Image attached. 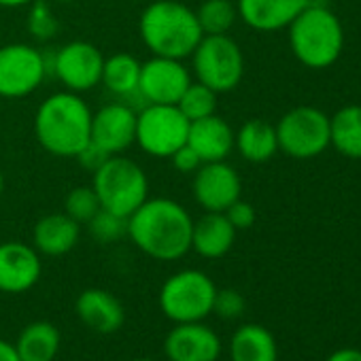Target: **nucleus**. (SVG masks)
<instances>
[{
    "label": "nucleus",
    "mask_w": 361,
    "mask_h": 361,
    "mask_svg": "<svg viewBox=\"0 0 361 361\" xmlns=\"http://www.w3.org/2000/svg\"><path fill=\"white\" fill-rule=\"evenodd\" d=\"M194 219L183 204L170 198H147L128 217L130 240L149 257L174 262L192 249Z\"/></svg>",
    "instance_id": "f257e3e1"
},
{
    "label": "nucleus",
    "mask_w": 361,
    "mask_h": 361,
    "mask_svg": "<svg viewBox=\"0 0 361 361\" xmlns=\"http://www.w3.org/2000/svg\"><path fill=\"white\" fill-rule=\"evenodd\" d=\"M92 111L75 92H58L41 102L35 115V134L45 151L58 157H77L90 142Z\"/></svg>",
    "instance_id": "f03ea898"
},
{
    "label": "nucleus",
    "mask_w": 361,
    "mask_h": 361,
    "mask_svg": "<svg viewBox=\"0 0 361 361\" xmlns=\"http://www.w3.org/2000/svg\"><path fill=\"white\" fill-rule=\"evenodd\" d=\"M138 32L153 56L185 60L200 43L202 28L196 11L180 0H155L138 20Z\"/></svg>",
    "instance_id": "7ed1b4c3"
},
{
    "label": "nucleus",
    "mask_w": 361,
    "mask_h": 361,
    "mask_svg": "<svg viewBox=\"0 0 361 361\" xmlns=\"http://www.w3.org/2000/svg\"><path fill=\"white\" fill-rule=\"evenodd\" d=\"M293 56L308 68L331 66L344 45V32L336 13L321 3H308L287 26Z\"/></svg>",
    "instance_id": "20e7f679"
},
{
    "label": "nucleus",
    "mask_w": 361,
    "mask_h": 361,
    "mask_svg": "<svg viewBox=\"0 0 361 361\" xmlns=\"http://www.w3.org/2000/svg\"><path fill=\"white\" fill-rule=\"evenodd\" d=\"M92 188L100 200V209L121 217H130L149 198L145 170L123 155H109L94 170Z\"/></svg>",
    "instance_id": "39448f33"
},
{
    "label": "nucleus",
    "mask_w": 361,
    "mask_h": 361,
    "mask_svg": "<svg viewBox=\"0 0 361 361\" xmlns=\"http://www.w3.org/2000/svg\"><path fill=\"white\" fill-rule=\"evenodd\" d=\"M217 287L200 270H180L159 289V308L174 323L202 321L213 312Z\"/></svg>",
    "instance_id": "423d86ee"
},
{
    "label": "nucleus",
    "mask_w": 361,
    "mask_h": 361,
    "mask_svg": "<svg viewBox=\"0 0 361 361\" xmlns=\"http://www.w3.org/2000/svg\"><path fill=\"white\" fill-rule=\"evenodd\" d=\"M192 60L198 81L217 94L232 92L243 81L245 58L228 35H204L196 45Z\"/></svg>",
    "instance_id": "0eeeda50"
},
{
    "label": "nucleus",
    "mask_w": 361,
    "mask_h": 361,
    "mask_svg": "<svg viewBox=\"0 0 361 361\" xmlns=\"http://www.w3.org/2000/svg\"><path fill=\"white\" fill-rule=\"evenodd\" d=\"M190 119L176 104H147L136 115L138 147L153 157H170L188 142Z\"/></svg>",
    "instance_id": "6e6552de"
},
{
    "label": "nucleus",
    "mask_w": 361,
    "mask_h": 361,
    "mask_svg": "<svg viewBox=\"0 0 361 361\" xmlns=\"http://www.w3.org/2000/svg\"><path fill=\"white\" fill-rule=\"evenodd\" d=\"M279 149L289 157L310 159L329 147V117L314 106H298L274 126Z\"/></svg>",
    "instance_id": "1a4fd4ad"
},
{
    "label": "nucleus",
    "mask_w": 361,
    "mask_h": 361,
    "mask_svg": "<svg viewBox=\"0 0 361 361\" xmlns=\"http://www.w3.org/2000/svg\"><path fill=\"white\" fill-rule=\"evenodd\" d=\"M47 75L45 56L26 43L0 47V96L26 98L39 90Z\"/></svg>",
    "instance_id": "9d476101"
},
{
    "label": "nucleus",
    "mask_w": 361,
    "mask_h": 361,
    "mask_svg": "<svg viewBox=\"0 0 361 361\" xmlns=\"http://www.w3.org/2000/svg\"><path fill=\"white\" fill-rule=\"evenodd\" d=\"M104 56L87 41H71L54 54V75L75 94L90 92L102 81Z\"/></svg>",
    "instance_id": "9b49d317"
},
{
    "label": "nucleus",
    "mask_w": 361,
    "mask_h": 361,
    "mask_svg": "<svg viewBox=\"0 0 361 361\" xmlns=\"http://www.w3.org/2000/svg\"><path fill=\"white\" fill-rule=\"evenodd\" d=\"M192 83L183 60L153 56L140 66L138 94L149 104H176Z\"/></svg>",
    "instance_id": "f8f14e48"
},
{
    "label": "nucleus",
    "mask_w": 361,
    "mask_h": 361,
    "mask_svg": "<svg viewBox=\"0 0 361 361\" xmlns=\"http://www.w3.org/2000/svg\"><path fill=\"white\" fill-rule=\"evenodd\" d=\"M194 174V198L207 213H224L240 198V176L226 159L202 164Z\"/></svg>",
    "instance_id": "ddd939ff"
},
{
    "label": "nucleus",
    "mask_w": 361,
    "mask_h": 361,
    "mask_svg": "<svg viewBox=\"0 0 361 361\" xmlns=\"http://www.w3.org/2000/svg\"><path fill=\"white\" fill-rule=\"evenodd\" d=\"M90 140L109 155L126 151L136 140V111L121 102H111L92 113Z\"/></svg>",
    "instance_id": "4468645a"
},
{
    "label": "nucleus",
    "mask_w": 361,
    "mask_h": 361,
    "mask_svg": "<svg viewBox=\"0 0 361 361\" xmlns=\"http://www.w3.org/2000/svg\"><path fill=\"white\" fill-rule=\"evenodd\" d=\"M164 353L170 361H217L221 340L202 321L176 323L164 340Z\"/></svg>",
    "instance_id": "2eb2a0df"
},
{
    "label": "nucleus",
    "mask_w": 361,
    "mask_h": 361,
    "mask_svg": "<svg viewBox=\"0 0 361 361\" xmlns=\"http://www.w3.org/2000/svg\"><path fill=\"white\" fill-rule=\"evenodd\" d=\"M41 279V257L30 245L9 240L0 245V291L24 293Z\"/></svg>",
    "instance_id": "dca6fc26"
},
{
    "label": "nucleus",
    "mask_w": 361,
    "mask_h": 361,
    "mask_svg": "<svg viewBox=\"0 0 361 361\" xmlns=\"http://www.w3.org/2000/svg\"><path fill=\"white\" fill-rule=\"evenodd\" d=\"M188 145L198 153L202 164L224 161L234 149V132L226 119L213 113L209 117L190 121Z\"/></svg>",
    "instance_id": "f3484780"
},
{
    "label": "nucleus",
    "mask_w": 361,
    "mask_h": 361,
    "mask_svg": "<svg viewBox=\"0 0 361 361\" xmlns=\"http://www.w3.org/2000/svg\"><path fill=\"white\" fill-rule=\"evenodd\" d=\"M310 0H238L240 20L253 30L272 32L287 28Z\"/></svg>",
    "instance_id": "a211bd4d"
},
{
    "label": "nucleus",
    "mask_w": 361,
    "mask_h": 361,
    "mask_svg": "<svg viewBox=\"0 0 361 361\" xmlns=\"http://www.w3.org/2000/svg\"><path fill=\"white\" fill-rule=\"evenodd\" d=\"M81 236V224L66 213H51L37 221L32 230V247L49 257L71 253Z\"/></svg>",
    "instance_id": "6ab92c4d"
},
{
    "label": "nucleus",
    "mask_w": 361,
    "mask_h": 361,
    "mask_svg": "<svg viewBox=\"0 0 361 361\" xmlns=\"http://www.w3.org/2000/svg\"><path fill=\"white\" fill-rule=\"evenodd\" d=\"M77 314L83 325L96 334H113L123 325V306L121 302L104 289H85L77 298Z\"/></svg>",
    "instance_id": "aec40b11"
},
{
    "label": "nucleus",
    "mask_w": 361,
    "mask_h": 361,
    "mask_svg": "<svg viewBox=\"0 0 361 361\" xmlns=\"http://www.w3.org/2000/svg\"><path fill=\"white\" fill-rule=\"evenodd\" d=\"M234 238L236 230L228 221L226 213H207L198 221H194L192 249L207 259L224 257L232 249Z\"/></svg>",
    "instance_id": "412c9836"
},
{
    "label": "nucleus",
    "mask_w": 361,
    "mask_h": 361,
    "mask_svg": "<svg viewBox=\"0 0 361 361\" xmlns=\"http://www.w3.org/2000/svg\"><path fill=\"white\" fill-rule=\"evenodd\" d=\"M234 147L247 161L264 164L279 151L276 128L264 119H249L234 134Z\"/></svg>",
    "instance_id": "4be33fe9"
},
{
    "label": "nucleus",
    "mask_w": 361,
    "mask_h": 361,
    "mask_svg": "<svg viewBox=\"0 0 361 361\" xmlns=\"http://www.w3.org/2000/svg\"><path fill=\"white\" fill-rule=\"evenodd\" d=\"M230 357L232 361H276L279 350L274 336L262 325H243L232 336Z\"/></svg>",
    "instance_id": "5701e85b"
},
{
    "label": "nucleus",
    "mask_w": 361,
    "mask_h": 361,
    "mask_svg": "<svg viewBox=\"0 0 361 361\" xmlns=\"http://www.w3.org/2000/svg\"><path fill=\"white\" fill-rule=\"evenodd\" d=\"M16 348L22 361H54L60 350V331L54 323L35 321L22 329Z\"/></svg>",
    "instance_id": "b1692460"
},
{
    "label": "nucleus",
    "mask_w": 361,
    "mask_h": 361,
    "mask_svg": "<svg viewBox=\"0 0 361 361\" xmlns=\"http://www.w3.org/2000/svg\"><path fill=\"white\" fill-rule=\"evenodd\" d=\"M329 145L342 155L361 159V106L348 104L329 119Z\"/></svg>",
    "instance_id": "393cba45"
},
{
    "label": "nucleus",
    "mask_w": 361,
    "mask_h": 361,
    "mask_svg": "<svg viewBox=\"0 0 361 361\" xmlns=\"http://www.w3.org/2000/svg\"><path fill=\"white\" fill-rule=\"evenodd\" d=\"M140 66L142 62H138L132 54H113L111 58H104L100 83H104V87L115 96H134L138 94Z\"/></svg>",
    "instance_id": "a878e982"
},
{
    "label": "nucleus",
    "mask_w": 361,
    "mask_h": 361,
    "mask_svg": "<svg viewBox=\"0 0 361 361\" xmlns=\"http://www.w3.org/2000/svg\"><path fill=\"white\" fill-rule=\"evenodd\" d=\"M196 18L202 35H228L238 18V9L232 0H204Z\"/></svg>",
    "instance_id": "bb28decb"
},
{
    "label": "nucleus",
    "mask_w": 361,
    "mask_h": 361,
    "mask_svg": "<svg viewBox=\"0 0 361 361\" xmlns=\"http://www.w3.org/2000/svg\"><path fill=\"white\" fill-rule=\"evenodd\" d=\"M176 106H178V111L183 113L190 121L209 117L217 109V92H213L211 87H207L200 81L190 83L188 90L183 92V96L178 98Z\"/></svg>",
    "instance_id": "cd10ccee"
},
{
    "label": "nucleus",
    "mask_w": 361,
    "mask_h": 361,
    "mask_svg": "<svg viewBox=\"0 0 361 361\" xmlns=\"http://www.w3.org/2000/svg\"><path fill=\"white\" fill-rule=\"evenodd\" d=\"M90 232L92 236L102 243V245H109V243H117L121 240L123 236H128V217H121V215H115L111 211H104L100 209L90 221Z\"/></svg>",
    "instance_id": "c85d7f7f"
},
{
    "label": "nucleus",
    "mask_w": 361,
    "mask_h": 361,
    "mask_svg": "<svg viewBox=\"0 0 361 361\" xmlns=\"http://www.w3.org/2000/svg\"><path fill=\"white\" fill-rule=\"evenodd\" d=\"M100 211V200L94 192V188L79 185L68 192L64 200V213L73 217L77 224H87L96 213Z\"/></svg>",
    "instance_id": "c756f323"
},
{
    "label": "nucleus",
    "mask_w": 361,
    "mask_h": 361,
    "mask_svg": "<svg viewBox=\"0 0 361 361\" xmlns=\"http://www.w3.org/2000/svg\"><path fill=\"white\" fill-rule=\"evenodd\" d=\"M60 24L47 0H32L28 11V32L39 41H49L58 35Z\"/></svg>",
    "instance_id": "7c9ffc66"
},
{
    "label": "nucleus",
    "mask_w": 361,
    "mask_h": 361,
    "mask_svg": "<svg viewBox=\"0 0 361 361\" xmlns=\"http://www.w3.org/2000/svg\"><path fill=\"white\" fill-rule=\"evenodd\" d=\"M213 312L221 319H236L245 312V298L236 289H217L213 300Z\"/></svg>",
    "instance_id": "2f4dec72"
},
{
    "label": "nucleus",
    "mask_w": 361,
    "mask_h": 361,
    "mask_svg": "<svg viewBox=\"0 0 361 361\" xmlns=\"http://www.w3.org/2000/svg\"><path fill=\"white\" fill-rule=\"evenodd\" d=\"M224 213H226L228 221L234 226L236 232L238 230H249L255 224V209H253V204L251 202H245L240 198L236 202H232Z\"/></svg>",
    "instance_id": "473e14b6"
},
{
    "label": "nucleus",
    "mask_w": 361,
    "mask_h": 361,
    "mask_svg": "<svg viewBox=\"0 0 361 361\" xmlns=\"http://www.w3.org/2000/svg\"><path fill=\"white\" fill-rule=\"evenodd\" d=\"M172 166L178 170V172H183V174H190V172H196L200 166H202V159L198 157V153L185 142L183 147H178L172 155Z\"/></svg>",
    "instance_id": "72a5a7b5"
},
{
    "label": "nucleus",
    "mask_w": 361,
    "mask_h": 361,
    "mask_svg": "<svg viewBox=\"0 0 361 361\" xmlns=\"http://www.w3.org/2000/svg\"><path fill=\"white\" fill-rule=\"evenodd\" d=\"M106 157H109V153H104V151H102L100 147H96L92 140H90V142L81 149V153L77 155V159H79L85 168H90L92 172H94Z\"/></svg>",
    "instance_id": "f704fd0d"
},
{
    "label": "nucleus",
    "mask_w": 361,
    "mask_h": 361,
    "mask_svg": "<svg viewBox=\"0 0 361 361\" xmlns=\"http://www.w3.org/2000/svg\"><path fill=\"white\" fill-rule=\"evenodd\" d=\"M327 361H361V350L355 348H340L327 357Z\"/></svg>",
    "instance_id": "c9c22d12"
},
{
    "label": "nucleus",
    "mask_w": 361,
    "mask_h": 361,
    "mask_svg": "<svg viewBox=\"0 0 361 361\" xmlns=\"http://www.w3.org/2000/svg\"><path fill=\"white\" fill-rule=\"evenodd\" d=\"M0 361H22L20 355H18L16 344L0 340Z\"/></svg>",
    "instance_id": "e433bc0d"
},
{
    "label": "nucleus",
    "mask_w": 361,
    "mask_h": 361,
    "mask_svg": "<svg viewBox=\"0 0 361 361\" xmlns=\"http://www.w3.org/2000/svg\"><path fill=\"white\" fill-rule=\"evenodd\" d=\"M32 0H0V7L5 9H18V7H24V5H30Z\"/></svg>",
    "instance_id": "4c0bfd02"
},
{
    "label": "nucleus",
    "mask_w": 361,
    "mask_h": 361,
    "mask_svg": "<svg viewBox=\"0 0 361 361\" xmlns=\"http://www.w3.org/2000/svg\"><path fill=\"white\" fill-rule=\"evenodd\" d=\"M3 190H5V178H3V172H0V196H3Z\"/></svg>",
    "instance_id": "58836bf2"
},
{
    "label": "nucleus",
    "mask_w": 361,
    "mask_h": 361,
    "mask_svg": "<svg viewBox=\"0 0 361 361\" xmlns=\"http://www.w3.org/2000/svg\"><path fill=\"white\" fill-rule=\"evenodd\" d=\"M56 3H73V0H56Z\"/></svg>",
    "instance_id": "ea45409f"
},
{
    "label": "nucleus",
    "mask_w": 361,
    "mask_h": 361,
    "mask_svg": "<svg viewBox=\"0 0 361 361\" xmlns=\"http://www.w3.org/2000/svg\"><path fill=\"white\" fill-rule=\"evenodd\" d=\"M134 361H153V359H134Z\"/></svg>",
    "instance_id": "a19ab883"
},
{
    "label": "nucleus",
    "mask_w": 361,
    "mask_h": 361,
    "mask_svg": "<svg viewBox=\"0 0 361 361\" xmlns=\"http://www.w3.org/2000/svg\"><path fill=\"white\" fill-rule=\"evenodd\" d=\"M310 3H323V0H310Z\"/></svg>",
    "instance_id": "79ce46f5"
}]
</instances>
